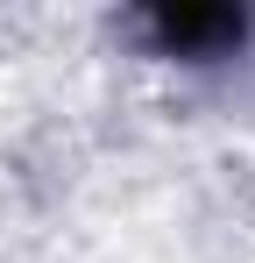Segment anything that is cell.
Instances as JSON below:
<instances>
[{"label": "cell", "instance_id": "obj_1", "mask_svg": "<svg viewBox=\"0 0 255 263\" xmlns=\"http://www.w3.org/2000/svg\"><path fill=\"white\" fill-rule=\"evenodd\" d=\"M156 36H163V50H213V43H234V36H241V14L170 7V14H156Z\"/></svg>", "mask_w": 255, "mask_h": 263}]
</instances>
